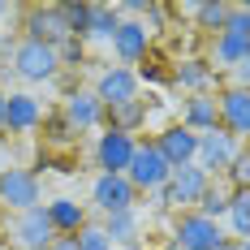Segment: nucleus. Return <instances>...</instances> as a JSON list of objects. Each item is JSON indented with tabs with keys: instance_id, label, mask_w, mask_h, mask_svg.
Returning <instances> with one entry per match:
<instances>
[{
	"instance_id": "7",
	"label": "nucleus",
	"mask_w": 250,
	"mask_h": 250,
	"mask_svg": "<svg viewBox=\"0 0 250 250\" xmlns=\"http://www.w3.org/2000/svg\"><path fill=\"white\" fill-rule=\"evenodd\" d=\"M237 151H242V143L229 134V129H211V134H199V164L203 173H229L233 168V160H237Z\"/></svg>"
},
{
	"instance_id": "38",
	"label": "nucleus",
	"mask_w": 250,
	"mask_h": 250,
	"mask_svg": "<svg viewBox=\"0 0 250 250\" xmlns=\"http://www.w3.org/2000/svg\"><path fill=\"white\" fill-rule=\"evenodd\" d=\"M246 9H250V0H246Z\"/></svg>"
},
{
	"instance_id": "33",
	"label": "nucleus",
	"mask_w": 250,
	"mask_h": 250,
	"mask_svg": "<svg viewBox=\"0 0 250 250\" xmlns=\"http://www.w3.org/2000/svg\"><path fill=\"white\" fill-rule=\"evenodd\" d=\"M4 108H9V95L0 91V129H4Z\"/></svg>"
},
{
	"instance_id": "8",
	"label": "nucleus",
	"mask_w": 250,
	"mask_h": 250,
	"mask_svg": "<svg viewBox=\"0 0 250 250\" xmlns=\"http://www.w3.org/2000/svg\"><path fill=\"white\" fill-rule=\"evenodd\" d=\"M134 151H138V138H134V134L104 129L100 143H95V164H100L104 173H129V164H134Z\"/></svg>"
},
{
	"instance_id": "37",
	"label": "nucleus",
	"mask_w": 250,
	"mask_h": 250,
	"mask_svg": "<svg viewBox=\"0 0 250 250\" xmlns=\"http://www.w3.org/2000/svg\"><path fill=\"white\" fill-rule=\"evenodd\" d=\"M242 246H246V250H250V242H242Z\"/></svg>"
},
{
	"instance_id": "13",
	"label": "nucleus",
	"mask_w": 250,
	"mask_h": 250,
	"mask_svg": "<svg viewBox=\"0 0 250 250\" xmlns=\"http://www.w3.org/2000/svg\"><path fill=\"white\" fill-rule=\"evenodd\" d=\"M207 190H211V177L203 173L199 164L173 168V177H168V199H173V207H199Z\"/></svg>"
},
{
	"instance_id": "31",
	"label": "nucleus",
	"mask_w": 250,
	"mask_h": 250,
	"mask_svg": "<svg viewBox=\"0 0 250 250\" xmlns=\"http://www.w3.org/2000/svg\"><path fill=\"white\" fill-rule=\"evenodd\" d=\"M233 78H237V86H246V91H250V56L237 65V69H233Z\"/></svg>"
},
{
	"instance_id": "32",
	"label": "nucleus",
	"mask_w": 250,
	"mask_h": 250,
	"mask_svg": "<svg viewBox=\"0 0 250 250\" xmlns=\"http://www.w3.org/2000/svg\"><path fill=\"white\" fill-rule=\"evenodd\" d=\"M52 250H78V237H56V242H52Z\"/></svg>"
},
{
	"instance_id": "5",
	"label": "nucleus",
	"mask_w": 250,
	"mask_h": 250,
	"mask_svg": "<svg viewBox=\"0 0 250 250\" xmlns=\"http://www.w3.org/2000/svg\"><path fill=\"white\" fill-rule=\"evenodd\" d=\"M39 199H43V186H39V177L30 173V168H4L0 173V203L13 207L18 216L22 211H35Z\"/></svg>"
},
{
	"instance_id": "24",
	"label": "nucleus",
	"mask_w": 250,
	"mask_h": 250,
	"mask_svg": "<svg viewBox=\"0 0 250 250\" xmlns=\"http://www.w3.org/2000/svg\"><path fill=\"white\" fill-rule=\"evenodd\" d=\"M117 30H121L117 4H91V22H86V35H82V39H108V43H112Z\"/></svg>"
},
{
	"instance_id": "23",
	"label": "nucleus",
	"mask_w": 250,
	"mask_h": 250,
	"mask_svg": "<svg viewBox=\"0 0 250 250\" xmlns=\"http://www.w3.org/2000/svg\"><path fill=\"white\" fill-rule=\"evenodd\" d=\"M229 237L250 242V190H233L229 194Z\"/></svg>"
},
{
	"instance_id": "19",
	"label": "nucleus",
	"mask_w": 250,
	"mask_h": 250,
	"mask_svg": "<svg viewBox=\"0 0 250 250\" xmlns=\"http://www.w3.org/2000/svg\"><path fill=\"white\" fill-rule=\"evenodd\" d=\"M104 233L112 237L117 250H134L138 233H143V220H138V211H117V216H104Z\"/></svg>"
},
{
	"instance_id": "21",
	"label": "nucleus",
	"mask_w": 250,
	"mask_h": 250,
	"mask_svg": "<svg viewBox=\"0 0 250 250\" xmlns=\"http://www.w3.org/2000/svg\"><path fill=\"white\" fill-rule=\"evenodd\" d=\"M173 82L186 86L190 95H207V86L216 82V69H211L207 61H181V65L173 69Z\"/></svg>"
},
{
	"instance_id": "34",
	"label": "nucleus",
	"mask_w": 250,
	"mask_h": 250,
	"mask_svg": "<svg viewBox=\"0 0 250 250\" xmlns=\"http://www.w3.org/2000/svg\"><path fill=\"white\" fill-rule=\"evenodd\" d=\"M225 250H246V246H242V242H229V246Z\"/></svg>"
},
{
	"instance_id": "30",
	"label": "nucleus",
	"mask_w": 250,
	"mask_h": 250,
	"mask_svg": "<svg viewBox=\"0 0 250 250\" xmlns=\"http://www.w3.org/2000/svg\"><path fill=\"white\" fill-rule=\"evenodd\" d=\"M82 56H86V48H82V39H69L65 48H61V65L69 61V65H82Z\"/></svg>"
},
{
	"instance_id": "22",
	"label": "nucleus",
	"mask_w": 250,
	"mask_h": 250,
	"mask_svg": "<svg viewBox=\"0 0 250 250\" xmlns=\"http://www.w3.org/2000/svg\"><path fill=\"white\" fill-rule=\"evenodd\" d=\"M147 100H129L121 108H108V129H121V134H138L147 125Z\"/></svg>"
},
{
	"instance_id": "2",
	"label": "nucleus",
	"mask_w": 250,
	"mask_h": 250,
	"mask_svg": "<svg viewBox=\"0 0 250 250\" xmlns=\"http://www.w3.org/2000/svg\"><path fill=\"white\" fill-rule=\"evenodd\" d=\"M13 74L26 82H52L61 74V52L48 43H35V39H22L13 48Z\"/></svg>"
},
{
	"instance_id": "1",
	"label": "nucleus",
	"mask_w": 250,
	"mask_h": 250,
	"mask_svg": "<svg viewBox=\"0 0 250 250\" xmlns=\"http://www.w3.org/2000/svg\"><path fill=\"white\" fill-rule=\"evenodd\" d=\"M129 186L138 190V194H155L160 186H168V177H173V164L160 155V147H155V138L151 143H138V151H134V164H129Z\"/></svg>"
},
{
	"instance_id": "36",
	"label": "nucleus",
	"mask_w": 250,
	"mask_h": 250,
	"mask_svg": "<svg viewBox=\"0 0 250 250\" xmlns=\"http://www.w3.org/2000/svg\"><path fill=\"white\" fill-rule=\"evenodd\" d=\"M4 43H9V39H4V35H0V48H4Z\"/></svg>"
},
{
	"instance_id": "27",
	"label": "nucleus",
	"mask_w": 250,
	"mask_h": 250,
	"mask_svg": "<svg viewBox=\"0 0 250 250\" xmlns=\"http://www.w3.org/2000/svg\"><path fill=\"white\" fill-rule=\"evenodd\" d=\"M78 250H117V246H112V237L104 233V225H86L78 233Z\"/></svg>"
},
{
	"instance_id": "10",
	"label": "nucleus",
	"mask_w": 250,
	"mask_h": 250,
	"mask_svg": "<svg viewBox=\"0 0 250 250\" xmlns=\"http://www.w3.org/2000/svg\"><path fill=\"white\" fill-rule=\"evenodd\" d=\"M95 95H100L104 108H121V104L138 100V74L125 69V65H112L95 78Z\"/></svg>"
},
{
	"instance_id": "6",
	"label": "nucleus",
	"mask_w": 250,
	"mask_h": 250,
	"mask_svg": "<svg viewBox=\"0 0 250 250\" xmlns=\"http://www.w3.org/2000/svg\"><path fill=\"white\" fill-rule=\"evenodd\" d=\"M91 203L100 207L104 216H117V211H134L138 203V190L129 186L125 173H100L95 186H91Z\"/></svg>"
},
{
	"instance_id": "15",
	"label": "nucleus",
	"mask_w": 250,
	"mask_h": 250,
	"mask_svg": "<svg viewBox=\"0 0 250 250\" xmlns=\"http://www.w3.org/2000/svg\"><path fill=\"white\" fill-rule=\"evenodd\" d=\"M151 48V30L143 22H121V30L112 35V52H117V61H121L125 69L129 65H138Z\"/></svg>"
},
{
	"instance_id": "4",
	"label": "nucleus",
	"mask_w": 250,
	"mask_h": 250,
	"mask_svg": "<svg viewBox=\"0 0 250 250\" xmlns=\"http://www.w3.org/2000/svg\"><path fill=\"white\" fill-rule=\"evenodd\" d=\"M26 39H35V43H48V48L61 52L69 39H74L65 9H61V4H48V9H30V13H26Z\"/></svg>"
},
{
	"instance_id": "26",
	"label": "nucleus",
	"mask_w": 250,
	"mask_h": 250,
	"mask_svg": "<svg viewBox=\"0 0 250 250\" xmlns=\"http://www.w3.org/2000/svg\"><path fill=\"white\" fill-rule=\"evenodd\" d=\"M199 216H207V220H216V225H220V220L229 216V194L211 186V190L203 194V203H199Z\"/></svg>"
},
{
	"instance_id": "11",
	"label": "nucleus",
	"mask_w": 250,
	"mask_h": 250,
	"mask_svg": "<svg viewBox=\"0 0 250 250\" xmlns=\"http://www.w3.org/2000/svg\"><path fill=\"white\" fill-rule=\"evenodd\" d=\"M216 104H220V129H229L237 143L250 138V91L246 86H229V91H220Z\"/></svg>"
},
{
	"instance_id": "28",
	"label": "nucleus",
	"mask_w": 250,
	"mask_h": 250,
	"mask_svg": "<svg viewBox=\"0 0 250 250\" xmlns=\"http://www.w3.org/2000/svg\"><path fill=\"white\" fill-rule=\"evenodd\" d=\"M229 181H233V190H250V147L237 151V160L229 168Z\"/></svg>"
},
{
	"instance_id": "12",
	"label": "nucleus",
	"mask_w": 250,
	"mask_h": 250,
	"mask_svg": "<svg viewBox=\"0 0 250 250\" xmlns=\"http://www.w3.org/2000/svg\"><path fill=\"white\" fill-rule=\"evenodd\" d=\"M155 147H160V155H164L173 168H186V164L199 160V134L177 121V125H168L164 134H155Z\"/></svg>"
},
{
	"instance_id": "29",
	"label": "nucleus",
	"mask_w": 250,
	"mask_h": 250,
	"mask_svg": "<svg viewBox=\"0 0 250 250\" xmlns=\"http://www.w3.org/2000/svg\"><path fill=\"white\" fill-rule=\"evenodd\" d=\"M225 30H233V35H246V39H250V9H246V4H233V9H229Z\"/></svg>"
},
{
	"instance_id": "16",
	"label": "nucleus",
	"mask_w": 250,
	"mask_h": 250,
	"mask_svg": "<svg viewBox=\"0 0 250 250\" xmlns=\"http://www.w3.org/2000/svg\"><path fill=\"white\" fill-rule=\"evenodd\" d=\"M43 125V108L35 95H26V91H13L9 95V108H4V129H13V134H30V129H39Z\"/></svg>"
},
{
	"instance_id": "3",
	"label": "nucleus",
	"mask_w": 250,
	"mask_h": 250,
	"mask_svg": "<svg viewBox=\"0 0 250 250\" xmlns=\"http://www.w3.org/2000/svg\"><path fill=\"white\" fill-rule=\"evenodd\" d=\"M173 242L181 250H225L233 237H229L216 220H207L199 211H186V216L177 220V229H173Z\"/></svg>"
},
{
	"instance_id": "25",
	"label": "nucleus",
	"mask_w": 250,
	"mask_h": 250,
	"mask_svg": "<svg viewBox=\"0 0 250 250\" xmlns=\"http://www.w3.org/2000/svg\"><path fill=\"white\" fill-rule=\"evenodd\" d=\"M229 9H233V4H194L190 13L199 18L203 30H216V35H220V30H225V22H229Z\"/></svg>"
},
{
	"instance_id": "14",
	"label": "nucleus",
	"mask_w": 250,
	"mask_h": 250,
	"mask_svg": "<svg viewBox=\"0 0 250 250\" xmlns=\"http://www.w3.org/2000/svg\"><path fill=\"white\" fill-rule=\"evenodd\" d=\"M104 117H108V108L100 104L95 91H69L65 95V121L74 129H100Z\"/></svg>"
},
{
	"instance_id": "35",
	"label": "nucleus",
	"mask_w": 250,
	"mask_h": 250,
	"mask_svg": "<svg viewBox=\"0 0 250 250\" xmlns=\"http://www.w3.org/2000/svg\"><path fill=\"white\" fill-rule=\"evenodd\" d=\"M4 13H9V4H4V0H0V18H4Z\"/></svg>"
},
{
	"instance_id": "9",
	"label": "nucleus",
	"mask_w": 250,
	"mask_h": 250,
	"mask_svg": "<svg viewBox=\"0 0 250 250\" xmlns=\"http://www.w3.org/2000/svg\"><path fill=\"white\" fill-rule=\"evenodd\" d=\"M52 242H56V229L48 220V207L22 211L13 220V246L18 250H52Z\"/></svg>"
},
{
	"instance_id": "18",
	"label": "nucleus",
	"mask_w": 250,
	"mask_h": 250,
	"mask_svg": "<svg viewBox=\"0 0 250 250\" xmlns=\"http://www.w3.org/2000/svg\"><path fill=\"white\" fill-rule=\"evenodd\" d=\"M48 220L56 229V237H78L86 229V207L78 199H52L48 203Z\"/></svg>"
},
{
	"instance_id": "17",
	"label": "nucleus",
	"mask_w": 250,
	"mask_h": 250,
	"mask_svg": "<svg viewBox=\"0 0 250 250\" xmlns=\"http://www.w3.org/2000/svg\"><path fill=\"white\" fill-rule=\"evenodd\" d=\"M181 125L194 129V134L220 129V104L211 100V95H190V100L181 104Z\"/></svg>"
},
{
	"instance_id": "20",
	"label": "nucleus",
	"mask_w": 250,
	"mask_h": 250,
	"mask_svg": "<svg viewBox=\"0 0 250 250\" xmlns=\"http://www.w3.org/2000/svg\"><path fill=\"white\" fill-rule=\"evenodd\" d=\"M246 56H250V39L246 35H233V30H220V35H216V43H211V61H216V65L237 69Z\"/></svg>"
}]
</instances>
